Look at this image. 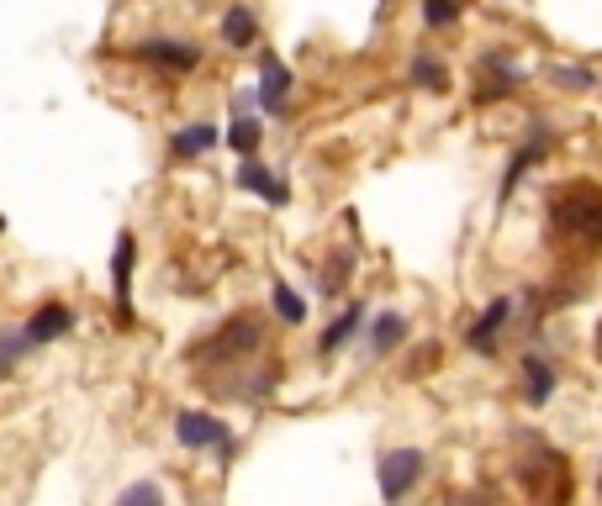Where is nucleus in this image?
I'll use <instances>...</instances> for the list:
<instances>
[{
  "label": "nucleus",
  "instance_id": "nucleus-22",
  "mask_svg": "<svg viewBox=\"0 0 602 506\" xmlns=\"http://www.w3.org/2000/svg\"><path fill=\"white\" fill-rule=\"evenodd\" d=\"M422 22L433 32H444L460 22V0H422Z\"/></svg>",
  "mask_w": 602,
  "mask_h": 506
},
{
  "label": "nucleus",
  "instance_id": "nucleus-13",
  "mask_svg": "<svg viewBox=\"0 0 602 506\" xmlns=\"http://www.w3.org/2000/svg\"><path fill=\"white\" fill-rule=\"evenodd\" d=\"M291 69L280 59H265V74H259V106L265 111H286V95H291Z\"/></svg>",
  "mask_w": 602,
  "mask_h": 506
},
{
  "label": "nucleus",
  "instance_id": "nucleus-17",
  "mask_svg": "<svg viewBox=\"0 0 602 506\" xmlns=\"http://www.w3.org/2000/svg\"><path fill=\"white\" fill-rule=\"evenodd\" d=\"M270 306H275V317H280L286 328H297L301 317H306V301H301L297 291L286 285V280H275V291H270Z\"/></svg>",
  "mask_w": 602,
  "mask_h": 506
},
{
  "label": "nucleus",
  "instance_id": "nucleus-7",
  "mask_svg": "<svg viewBox=\"0 0 602 506\" xmlns=\"http://www.w3.org/2000/svg\"><path fill=\"white\" fill-rule=\"evenodd\" d=\"M132 259H138V243H132V233H121L117 238V259H112V306H117V322L127 328L132 322Z\"/></svg>",
  "mask_w": 602,
  "mask_h": 506
},
{
  "label": "nucleus",
  "instance_id": "nucleus-18",
  "mask_svg": "<svg viewBox=\"0 0 602 506\" xmlns=\"http://www.w3.org/2000/svg\"><path fill=\"white\" fill-rule=\"evenodd\" d=\"M112 506H164V485H159V480H132V485L117 491Z\"/></svg>",
  "mask_w": 602,
  "mask_h": 506
},
{
  "label": "nucleus",
  "instance_id": "nucleus-3",
  "mask_svg": "<svg viewBox=\"0 0 602 506\" xmlns=\"http://www.w3.org/2000/svg\"><path fill=\"white\" fill-rule=\"evenodd\" d=\"M422 448H392V454H381V464H375V480H381V496L386 506H402L413 496V485L422 480Z\"/></svg>",
  "mask_w": 602,
  "mask_h": 506
},
{
  "label": "nucleus",
  "instance_id": "nucleus-8",
  "mask_svg": "<svg viewBox=\"0 0 602 506\" xmlns=\"http://www.w3.org/2000/svg\"><path fill=\"white\" fill-rule=\"evenodd\" d=\"M69 328H74V311H69L63 301H43V306H37V311L27 317L32 349H43V343H59Z\"/></svg>",
  "mask_w": 602,
  "mask_h": 506
},
{
  "label": "nucleus",
  "instance_id": "nucleus-1",
  "mask_svg": "<svg viewBox=\"0 0 602 506\" xmlns=\"http://www.w3.org/2000/svg\"><path fill=\"white\" fill-rule=\"evenodd\" d=\"M549 222L560 238L581 248H602V190L598 185H566L549 196Z\"/></svg>",
  "mask_w": 602,
  "mask_h": 506
},
{
  "label": "nucleus",
  "instance_id": "nucleus-23",
  "mask_svg": "<svg viewBox=\"0 0 602 506\" xmlns=\"http://www.w3.org/2000/svg\"><path fill=\"white\" fill-rule=\"evenodd\" d=\"M598 358H602V328H598Z\"/></svg>",
  "mask_w": 602,
  "mask_h": 506
},
{
  "label": "nucleus",
  "instance_id": "nucleus-19",
  "mask_svg": "<svg viewBox=\"0 0 602 506\" xmlns=\"http://www.w3.org/2000/svg\"><path fill=\"white\" fill-rule=\"evenodd\" d=\"M407 80H413V85H422V90H444V85H450V69H444L439 59H428V54H418V59H413V69H407Z\"/></svg>",
  "mask_w": 602,
  "mask_h": 506
},
{
  "label": "nucleus",
  "instance_id": "nucleus-12",
  "mask_svg": "<svg viewBox=\"0 0 602 506\" xmlns=\"http://www.w3.org/2000/svg\"><path fill=\"white\" fill-rule=\"evenodd\" d=\"M217 138H222V132H217L211 121H185L181 132L170 138V153H175V158H201L207 149H217Z\"/></svg>",
  "mask_w": 602,
  "mask_h": 506
},
{
  "label": "nucleus",
  "instance_id": "nucleus-9",
  "mask_svg": "<svg viewBox=\"0 0 602 506\" xmlns=\"http://www.w3.org/2000/svg\"><path fill=\"white\" fill-rule=\"evenodd\" d=\"M233 179H239V190H254V196H265L270 207H286V196H291V190L275 179L270 164H259V158H239V175H233Z\"/></svg>",
  "mask_w": 602,
  "mask_h": 506
},
{
  "label": "nucleus",
  "instance_id": "nucleus-10",
  "mask_svg": "<svg viewBox=\"0 0 602 506\" xmlns=\"http://www.w3.org/2000/svg\"><path fill=\"white\" fill-rule=\"evenodd\" d=\"M555 386H560V369H555L549 358L544 354L523 358V401H529V407H544V401L555 396Z\"/></svg>",
  "mask_w": 602,
  "mask_h": 506
},
{
  "label": "nucleus",
  "instance_id": "nucleus-15",
  "mask_svg": "<svg viewBox=\"0 0 602 506\" xmlns=\"http://www.w3.org/2000/svg\"><path fill=\"white\" fill-rule=\"evenodd\" d=\"M402 338H407V317H402V311H381V317L370 322V354H392Z\"/></svg>",
  "mask_w": 602,
  "mask_h": 506
},
{
  "label": "nucleus",
  "instance_id": "nucleus-6",
  "mask_svg": "<svg viewBox=\"0 0 602 506\" xmlns=\"http://www.w3.org/2000/svg\"><path fill=\"white\" fill-rule=\"evenodd\" d=\"M508 317H512V296H497V301H486V311L465 328V349L471 354H497V343H502V328H508Z\"/></svg>",
  "mask_w": 602,
  "mask_h": 506
},
{
  "label": "nucleus",
  "instance_id": "nucleus-2",
  "mask_svg": "<svg viewBox=\"0 0 602 506\" xmlns=\"http://www.w3.org/2000/svg\"><path fill=\"white\" fill-rule=\"evenodd\" d=\"M175 438H181V448H190V454H217V459L233 454V427L222 417H211V412H181V417H175Z\"/></svg>",
  "mask_w": 602,
  "mask_h": 506
},
{
  "label": "nucleus",
  "instance_id": "nucleus-20",
  "mask_svg": "<svg viewBox=\"0 0 602 506\" xmlns=\"http://www.w3.org/2000/svg\"><path fill=\"white\" fill-rule=\"evenodd\" d=\"M549 80H555L560 90H592V85H598V74H592L587 63H555V69H549Z\"/></svg>",
  "mask_w": 602,
  "mask_h": 506
},
{
  "label": "nucleus",
  "instance_id": "nucleus-4",
  "mask_svg": "<svg viewBox=\"0 0 602 506\" xmlns=\"http://www.w3.org/2000/svg\"><path fill=\"white\" fill-rule=\"evenodd\" d=\"M259 343H265V322L259 317H233L211 343L196 349V358H207V364L211 358H239V354L248 358V354H259Z\"/></svg>",
  "mask_w": 602,
  "mask_h": 506
},
{
  "label": "nucleus",
  "instance_id": "nucleus-21",
  "mask_svg": "<svg viewBox=\"0 0 602 506\" xmlns=\"http://www.w3.org/2000/svg\"><path fill=\"white\" fill-rule=\"evenodd\" d=\"M32 349L27 328H0V369H16V358Z\"/></svg>",
  "mask_w": 602,
  "mask_h": 506
},
{
  "label": "nucleus",
  "instance_id": "nucleus-14",
  "mask_svg": "<svg viewBox=\"0 0 602 506\" xmlns=\"http://www.w3.org/2000/svg\"><path fill=\"white\" fill-rule=\"evenodd\" d=\"M360 322H364V306H344V311H338V322L317 338V354H338V349L360 332Z\"/></svg>",
  "mask_w": 602,
  "mask_h": 506
},
{
  "label": "nucleus",
  "instance_id": "nucleus-11",
  "mask_svg": "<svg viewBox=\"0 0 602 506\" xmlns=\"http://www.w3.org/2000/svg\"><path fill=\"white\" fill-rule=\"evenodd\" d=\"M222 43H228V48H239V54L259 43V22H254V11H248L243 0H233V5L222 11Z\"/></svg>",
  "mask_w": 602,
  "mask_h": 506
},
{
  "label": "nucleus",
  "instance_id": "nucleus-24",
  "mask_svg": "<svg viewBox=\"0 0 602 506\" xmlns=\"http://www.w3.org/2000/svg\"><path fill=\"white\" fill-rule=\"evenodd\" d=\"M598 496H602V475H598Z\"/></svg>",
  "mask_w": 602,
  "mask_h": 506
},
{
  "label": "nucleus",
  "instance_id": "nucleus-5",
  "mask_svg": "<svg viewBox=\"0 0 602 506\" xmlns=\"http://www.w3.org/2000/svg\"><path fill=\"white\" fill-rule=\"evenodd\" d=\"M132 54H138V59H149L153 69L190 74V69L201 63V43H190V37H138V43H132Z\"/></svg>",
  "mask_w": 602,
  "mask_h": 506
},
{
  "label": "nucleus",
  "instance_id": "nucleus-16",
  "mask_svg": "<svg viewBox=\"0 0 602 506\" xmlns=\"http://www.w3.org/2000/svg\"><path fill=\"white\" fill-rule=\"evenodd\" d=\"M259 138H265V127H259V117H233V127H228V143H233V153L239 158H254L259 153Z\"/></svg>",
  "mask_w": 602,
  "mask_h": 506
}]
</instances>
